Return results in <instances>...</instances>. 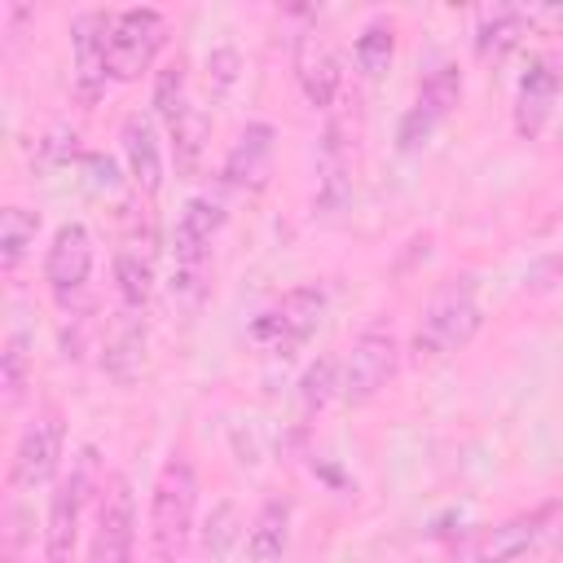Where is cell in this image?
Listing matches in <instances>:
<instances>
[{"mask_svg": "<svg viewBox=\"0 0 563 563\" xmlns=\"http://www.w3.org/2000/svg\"><path fill=\"white\" fill-rule=\"evenodd\" d=\"M198 532V471L185 453H172L150 488V559L180 563Z\"/></svg>", "mask_w": 563, "mask_h": 563, "instance_id": "1", "label": "cell"}, {"mask_svg": "<svg viewBox=\"0 0 563 563\" xmlns=\"http://www.w3.org/2000/svg\"><path fill=\"white\" fill-rule=\"evenodd\" d=\"M229 211L224 198L216 194H194L185 198V207L176 211L172 224V299L180 303H198L207 290V264H211V242L224 229Z\"/></svg>", "mask_w": 563, "mask_h": 563, "instance_id": "2", "label": "cell"}, {"mask_svg": "<svg viewBox=\"0 0 563 563\" xmlns=\"http://www.w3.org/2000/svg\"><path fill=\"white\" fill-rule=\"evenodd\" d=\"M101 453L97 444H79L70 466L48 493V515H44V563H75L79 528H84V506L92 493H101Z\"/></svg>", "mask_w": 563, "mask_h": 563, "instance_id": "3", "label": "cell"}, {"mask_svg": "<svg viewBox=\"0 0 563 563\" xmlns=\"http://www.w3.org/2000/svg\"><path fill=\"white\" fill-rule=\"evenodd\" d=\"M479 330H484V303L475 295V282L471 277H453L422 308V321L413 330V356L449 361L462 347H471V339Z\"/></svg>", "mask_w": 563, "mask_h": 563, "instance_id": "4", "label": "cell"}, {"mask_svg": "<svg viewBox=\"0 0 563 563\" xmlns=\"http://www.w3.org/2000/svg\"><path fill=\"white\" fill-rule=\"evenodd\" d=\"M325 308H330L325 286H317V282L290 286L277 303H268V308L251 321V339H255L268 356H295V352L317 334Z\"/></svg>", "mask_w": 563, "mask_h": 563, "instance_id": "5", "label": "cell"}, {"mask_svg": "<svg viewBox=\"0 0 563 563\" xmlns=\"http://www.w3.org/2000/svg\"><path fill=\"white\" fill-rule=\"evenodd\" d=\"M136 493L123 471H110L97 493L92 537H88V563H136Z\"/></svg>", "mask_w": 563, "mask_h": 563, "instance_id": "6", "label": "cell"}, {"mask_svg": "<svg viewBox=\"0 0 563 563\" xmlns=\"http://www.w3.org/2000/svg\"><path fill=\"white\" fill-rule=\"evenodd\" d=\"M62 449H66V422L53 405H44L13 440L9 457V488L13 493H35L44 484H57L62 475Z\"/></svg>", "mask_w": 563, "mask_h": 563, "instance_id": "7", "label": "cell"}, {"mask_svg": "<svg viewBox=\"0 0 563 563\" xmlns=\"http://www.w3.org/2000/svg\"><path fill=\"white\" fill-rule=\"evenodd\" d=\"M110 22L106 9H79L70 18V92L84 110H92L110 88Z\"/></svg>", "mask_w": 563, "mask_h": 563, "instance_id": "8", "label": "cell"}, {"mask_svg": "<svg viewBox=\"0 0 563 563\" xmlns=\"http://www.w3.org/2000/svg\"><path fill=\"white\" fill-rule=\"evenodd\" d=\"M457 101H462V66L457 62H435L422 75V84L413 92V106L396 123V150L418 154L435 136V128L457 110Z\"/></svg>", "mask_w": 563, "mask_h": 563, "instance_id": "9", "label": "cell"}, {"mask_svg": "<svg viewBox=\"0 0 563 563\" xmlns=\"http://www.w3.org/2000/svg\"><path fill=\"white\" fill-rule=\"evenodd\" d=\"M92 277V233L84 220H62L44 251V286L62 312H75Z\"/></svg>", "mask_w": 563, "mask_h": 563, "instance_id": "10", "label": "cell"}, {"mask_svg": "<svg viewBox=\"0 0 563 563\" xmlns=\"http://www.w3.org/2000/svg\"><path fill=\"white\" fill-rule=\"evenodd\" d=\"M396 369H400V343H396L391 325L369 321L343 356V400L347 405H369L396 378Z\"/></svg>", "mask_w": 563, "mask_h": 563, "instance_id": "11", "label": "cell"}, {"mask_svg": "<svg viewBox=\"0 0 563 563\" xmlns=\"http://www.w3.org/2000/svg\"><path fill=\"white\" fill-rule=\"evenodd\" d=\"M163 44H167V18L158 9H150V4L119 9L110 22V75L119 84L141 79L154 66Z\"/></svg>", "mask_w": 563, "mask_h": 563, "instance_id": "12", "label": "cell"}, {"mask_svg": "<svg viewBox=\"0 0 563 563\" xmlns=\"http://www.w3.org/2000/svg\"><path fill=\"white\" fill-rule=\"evenodd\" d=\"M273 158H277V128L268 119H251L220 163V185L233 194H260L273 176Z\"/></svg>", "mask_w": 563, "mask_h": 563, "instance_id": "13", "label": "cell"}, {"mask_svg": "<svg viewBox=\"0 0 563 563\" xmlns=\"http://www.w3.org/2000/svg\"><path fill=\"white\" fill-rule=\"evenodd\" d=\"M559 88H563V62L554 53H532L519 75V88H515V132L523 141H537L545 132Z\"/></svg>", "mask_w": 563, "mask_h": 563, "instance_id": "14", "label": "cell"}, {"mask_svg": "<svg viewBox=\"0 0 563 563\" xmlns=\"http://www.w3.org/2000/svg\"><path fill=\"white\" fill-rule=\"evenodd\" d=\"M295 79H299V92L312 110H330L339 88H343V66H339V53L334 44L325 40V31L317 26H303L295 35Z\"/></svg>", "mask_w": 563, "mask_h": 563, "instance_id": "15", "label": "cell"}, {"mask_svg": "<svg viewBox=\"0 0 563 563\" xmlns=\"http://www.w3.org/2000/svg\"><path fill=\"white\" fill-rule=\"evenodd\" d=\"M554 515H559V501H541V506H532L523 515H510V519L484 528L479 541L471 545L475 563H515V559H523L532 545H541V537L550 532Z\"/></svg>", "mask_w": 563, "mask_h": 563, "instance_id": "16", "label": "cell"}, {"mask_svg": "<svg viewBox=\"0 0 563 563\" xmlns=\"http://www.w3.org/2000/svg\"><path fill=\"white\" fill-rule=\"evenodd\" d=\"M528 31H532V18L523 4H484L475 13V31H471L475 57L479 62H506L523 44Z\"/></svg>", "mask_w": 563, "mask_h": 563, "instance_id": "17", "label": "cell"}, {"mask_svg": "<svg viewBox=\"0 0 563 563\" xmlns=\"http://www.w3.org/2000/svg\"><path fill=\"white\" fill-rule=\"evenodd\" d=\"M119 141H123L128 180L145 198H154L163 189V145H158V132H154V119L150 114H128L123 128H119Z\"/></svg>", "mask_w": 563, "mask_h": 563, "instance_id": "18", "label": "cell"}, {"mask_svg": "<svg viewBox=\"0 0 563 563\" xmlns=\"http://www.w3.org/2000/svg\"><path fill=\"white\" fill-rule=\"evenodd\" d=\"M352 202V163L343 145V128L325 123L321 145H317V207L321 216H339Z\"/></svg>", "mask_w": 563, "mask_h": 563, "instance_id": "19", "label": "cell"}, {"mask_svg": "<svg viewBox=\"0 0 563 563\" xmlns=\"http://www.w3.org/2000/svg\"><path fill=\"white\" fill-rule=\"evenodd\" d=\"M290 519H295L290 497H268L246 528V545H242L246 563H282L290 550Z\"/></svg>", "mask_w": 563, "mask_h": 563, "instance_id": "20", "label": "cell"}, {"mask_svg": "<svg viewBox=\"0 0 563 563\" xmlns=\"http://www.w3.org/2000/svg\"><path fill=\"white\" fill-rule=\"evenodd\" d=\"M145 365V317L141 312H123L110 330H106V343H101V369L114 378V383H136Z\"/></svg>", "mask_w": 563, "mask_h": 563, "instance_id": "21", "label": "cell"}, {"mask_svg": "<svg viewBox=\"0 0 563 563\" xmlns=\"http://www.w3.org/2000/svg\"><path fill=\"white\" fill-rule=\"evenodd\" d=\"M207 136H211V123L198 106H189L180 114L176 128H167V141H172V163H176V176L180 180H198L202 176V163H207Z\"/></svg>", "mask_w": 563, "mask_h": 563, "instance_id": "22", "label": "cell"}, {"mask_svg": "<svg viewBox=\"0 0 563 563\" xmlns=\"http://www.w3.org/2000/svg\"><path fill=\"white\" fill-rule=\"evenodd\" d=\"M246 519H242V506L233 501V497H220L216 506H211V515H207V523H202V554L211 559V563H229L242 545H246Z\"/></svg>", "mask_w": 563, "mask_h": 563, "instance_id": "23", "label": "cell"}, {"mask_svg": "<svg viewBox=\"0 0 563 563\" xmlns=\"http://www.w3.org/2000/svg\"><path fill=\"white\" fill-rule=\"evenodd\" d=\"M114 290H119L123 312H145L150 308V299H154V264H150L145 251H136V246L114 251Z\"/></svg>", "mask_w": 563, "mask_h": 563, "instance_id": "24", "label": "cell"}, {"mask_svg": "<svg viewBox=\"0 0 563 563\" xmlns=\"http://www.w3.org/2000/svg\"><path fill=\"white\" fill-rule=\"evenodd\" d=\"M0 387H4V409L13 413L26 400V387H31V334L22 325H13L4 334V347H0Z\"/></svg>", "mask_w": 563, "mask_h": 563, "instance_id": "25", "label": "cell"}, {"mask_svg": "<svg viewBox=\"0 0 563 563\" xmlns=\"http://www.w3.org/2000/svg\"><path fill=\"white\" fill-rule=\"evenodd\" d=\"M295 396H299V409L303 413H321L334 396H343V361L334 352H321L295 383Z\"/></svg>", "mask_w": 563, "mask_h": 563, "instance_id": "26", "label": "cell"}, {"mask_svg": "<svg viewBox=\"0 0 563 563\" xmlns=\"http://www.w3.org/2000/svg\"><path fill=\"white\" fill-rule=\"evenodd\" d=\"M391 57H396V26L387 18H369L352 40V62L361 66L365 79H383Z\"/></svg>", "mask_w": 563, "mask_h": 563, "instance_id": "27", "label": "cell"}, {"mask_svg": "<svg viewBox=\"0 0 563 563\" xmlns=\"http://www.w3.org/2000/svg\"><path fill=\"white\" fill-rule=\"evenodd\" d=\"M40 238V211L31 207H4L0 211V268L18 273Z\"/></svg>", "mask_w": 563, "mask_h": 563, "instance_id": "28", "label": "cell"}, {"mask_svg": "<svg viewBox=\"0 0 563 563\" xmlns=\"http://www.w3.org/2000/svg\"><path fill=\"white\" fill-rule=\"evenodd\" d=\"M150 106H154V119L163 128H176L180 114L189 110V92H185V66L180 62H167L154 70V88H150Z\"/></svg>", "mask_w": 563, "mask_h": 563, "instance_id": "29", "label": "cell"}, {"mask_svg": "<svg viewBox=\"0 0 563 563\" xmlns=\"http://www.w3.org/2000/svg\"><path fill=\"white\" fill-rule=\"evenodd\" d=\"M242 79V53L233 44H216L207 53V88H211V101H224Z\"/></svg>", "mask_w": 563, "mask_h": 563, "instance_id": "30", "label": "cell"}, {"mask_svg": "<svg viewBox=\"0 0 563 563\" xmlns=\"http://www.w3.org/2000/svg\"><path fill=\"white\" fill-rule=\"evenodd\" d=\"M79 163H84V172H92V176H88L92 189H106V194H110V189L119 185V167H114L106 154H84Z\"/></svg>", "mask_w": 563, "mask_h": 563, "instance_id": "31", "label": "cell"}, {"mask_svg": "<svg viewBox=\"0 0 563 563\" xmlns=\"http://www.w3.org/2000/svg\"><path fill=\"white\" fill-rule=\"evenodd\" d=\"M528 18H532V26L541 22V26H550V31H563V4H532Z\"/></svg>", "mask_w": 563, "mask_h": 563, "instance_id": "32", "label": "cell"}]
</instances>
